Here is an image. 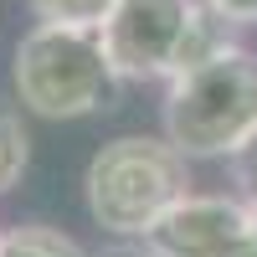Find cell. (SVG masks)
I'll return each instance as SVG.
<instances>
[{
	"mask_svg": "<svg viewBox=\"0 0 257 257\" xmlns=\"http://www.w3.org/2000/svg\"><path fill=\"white\" fill-rule=\"evenodd\" d=\"M165 139L185 160H231L257 139V57L237 41L170 77Z\"/></svg>",
	"mask_w": 257,
	"mask_h": 257,
	"instance_id": "6da1fadb",
	"label": "cell"
},
{
	"mask_svg": "<svg viewBox=\"0 0 257 257\" xmlns=\"http://www.w3.org/2000/svg\"><path fill=\"white\" fill-rule=\"evenodd\" d=\"M82 196H88V211L103 231L149 237L165 211L190 196V165L170 139L123 134L88 160Z\"/></svg>",
	"mask_w": 257,
	"mask_h": 257,
	"instance_id": "7a4b0ae2",
	"label": "cell"
},
{
	"mask_svg": "<svg viewBox=\"0 0 257 257\" xmlns=\"http://www.w3.org/2000/svg\"><path fill=\"white\" fill-rule=\"evenodd\" d=\"M231 26H221L201 0H113L108 21L98 26V47L113 77L155 82L180 77L185 67L206 62L226 47Z\"/></svg>",
	"mask_w": 257,
	"mask_h": 257,
	"instance_id": "3957f363",
	"label": "cell"
},
{
	"mask_svg": "<svg viewBox=\"0 0 257 257\" xmlns=\"http://www.w3.org/2000/svg\"><path fill=\"white\" fill-rule=\"evenodd\" d=\"M11 82L21 108L36 118H88L108 108L113 98V67L98 47V31H72V26H36L16 41Z\"/></svg>",
	"mask_w": 257,
	"mask_h": 257,
	"instance_id": "277c9868",
	"label": "cell"
},
{
	"mask_svg": "<svg viewBox=\"0 0 257 257\" xmlns=\"http://www.w3.org/2000/svg\"><path fill=\"white\" fill-rule=\"evenodd\" d=\"M252 211L231 196H185L144 237L149 257H247Z\"/></svg>",
	"mask_w": 257,
	"mask_h": 257,
	"instance_id": "5b68a950",
	"label": "cell"
},
{
	"mask_svg": "<svg viewBox=\"0 0 257 257\" xmlns=\"http://www.w3.org/2000/svg\"><path fill=\"white\" fill-rule=\"evenodd\" d=\"M26 165H31V134H26V118H21L16 103L0 98V196L21 185Z\"/></svg>",
	"mask_w": 257,
	"mask_h": 257,
	"instance_id": "8992f818",
	"label": "cell"
},
{
	"mask_svg": "<svg viewBox=\"0 0 257 257\" xmlns=\"http://www.w3.org/2000/svg\"><path fill=\"white\" fill-rule=\"evenodd\" d=\"M41 26H72V31H98L108 21L113 0H26Z\"/></svg>",
	"mask_w": 257,
	"mask_h": 257,
	"instance_id": "52a82bcc",
	"label": "cell"
},
{
	"mask_svg": "<svg viewBox=\"0 0 257 257\" xmlns=\"http://www.w3.org/2000/svg\"><path fill=\"white\" fill-rule=\"evenodd\" d=\"M0 257H88V252L52 226H16L0 237Z\"/></svg>",
	"mask_w": 257,
	"mask_h": 257,
	"instance_id": "ba28073f",
	"label": "cell"
},
{
	"mask_svg": "<svg viewBox=\"0 0 257 257\" xmlns=\"http://www.w3.org/2000/svg\"><path fill=\"white\" fill-rule=\"evenodd\" d=\"M221 26H257V0H201Z\"/></svg>",
	"mask_w": 257,
	"mask_h": 257,
	"instance_id": "9c48e42d",
	"label": "cell"
},
{
	"mask_svg": "<svg viewBox=\"0 0 257 257\" xmlns=\"http://www.w3.org/2000/svg\"><path fill=\"white\" fill-rule=\"evenodd\" d=\"M231 180L242 185V196L247 206H257V139L242 149V155H231Z\"/></svg>",
	"mask_w": 257,
	"mask_h": 257,
	"instance_id": "30bf717a",
	"label": "cell"
},
{
	"mask_svg": "<svg viewBox=\"0 0 257 257\" xmlns=\"http://www.w3.org/2000/svg\"><path fill=\"white\" fill-rule=\"evenodd\" d=\"M252 211V242H247V257H257V206H247Z\"/></svg>",
	"mask_w": 257,
	"mask_h": 257,
	"instance_id": "8fae6325",
	"label": "cell"
},
{
	"mask_svg": "<svg viewBox=\"0 0 257 257\" xmlns=\"http://www.w3.org/2000/svg\"><path fill=\"white\" fill-rule=\"evenodd\" d=\"M108 257H149L144 247H118V252H108Z\"/></svg>",
	"mask_w": 257,
	"mask_h": 257,
	"instance_id": "7c38bea8",
	"label": "cell"
}]
</instances>
